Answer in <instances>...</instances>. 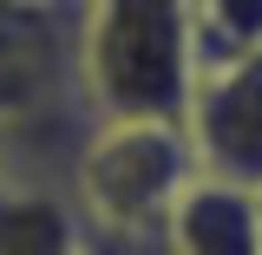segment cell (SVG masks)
Listing matches in <instances>:
<instances>
[{
	"label": "cell",
	"instance_id": "2",
	"mask_svg": "<svg viewBox=\"0 0 262 255\" xmlns=\"http://www.w3.org/2000/svg\"><path fill=\"white\" fill-rule=\"evenodd\" d=\"M190 177L203 170L184 125H98L72 164V210L112 236H164Z\"/></svg>",
	"mask_w": 262,
	"mask_h": 255
},
{
	"label": "cell",
	"instance_id": "3",
	"mask_svg": "<svg viewBox=\"0 0 262 255\" xmlns=\"http://www.w3.org/2000/svg\"><path fill=\"white\" fill-rule=\"evenodd\" d=\"M184 131H190V151H196L203 177L262 190V46L196 72Z\"/></svg>",
	"mask_w": 262,
	"mask_h": 255
},
{
	"label": "cell",
	"instance_id": "5",
	"mask_svg": "<svg viewBox=\"0 0 262 255\" xmlns=\"http://www.w3.org/2000/svg\"><path fill=\"white\" fill-rule=\"evenodd\" d=\"M190 33H196V72L262 46V0H190Z\"/></svg>",
	"mask_w": 262,
	"mask_h": 255
},
{
	"label": "cell",
	"instance_id": "4",
	"mask_svg": "<svg viewBox=\"0 0 262 255\" xmlns=\"http://www.w3.org/2000/svg\"><path fill=\"white\" fill-rule=\"evenodd\" d=\"M164 255H262V210L256 190L223 177H190V190L164 216Z\"/></svg>",
	"mask_w": 262,
	"mask_h": 255
},
{
	"label": "cell",
	"instance_id": "8",
	"mask_svg": "<svg viewBox=\"0 0 262 255\" xmlns=\"http://www.w3.org/2000/svg\"><path fill=\"white\" fill-rule=\"evenodd\" d=\"M256 210H262V190H256Z\"/></svg>",
	"mask_w": 262,
	"mask_h": 255
},
{
	"label": "cell",
	"instance_id": "1",
	"mask_svg": "<svg viewBox=\"0 0 262 255\" xmlns=\"http://www.w3.org/2000/svg\"><path fill=\"white\" fill-rule=\"evenodd\" d=\"M79 79L98 125H184L196 92L190 0H79Z\"/></svg>",
	"mask_w": 262,
	"mask_h": 255
},
{
	"label": "cell",
	"instance_id": "7",
	"mask_svg": "<svg viewBox=\"0 0 262 255\" xmlns=\"http://www.w3.org/2000/svg\"><path fill=\"white\" fill-rule=\"evenodd\" d=\"M39 7H59V0H39Z\"/></svg>",
	"mask_w": 262,
	"mask_h": 255
},
{
	"label": "cell",
	"instance_id": "6",
	"mask_svg": "<svg viewBox=\"0 0 262 255\" xmlns=\"http://www.w3.org/2000/svg\"><path fill=\"white\" fill-rule=\"evenodd\" d=\"M7 144H13V131H7V125H0V170H7Z\"/></svg>",
	"mask_w": 262,
	"mask_h": 255
}]
</instances>
